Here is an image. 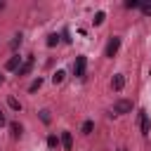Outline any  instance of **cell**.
I'll return each mask as SVG.
<instances>
[{"mask_svg":"<svg viewBox=\"0 0 151 151\" xmlns=\"http://www.w3.org/2000/svg\"><path fill=\"white\" fill-rule=\"evenodd\" d=\"M130 111H132V101H127V99H118L113 104V113L116 116H123V113H130Z\"/></svg>","mask_w":151,"mask_h":151,"instance_id":"1","label":"cell"},{"mask_svg":"<svg viewBox=\"0 0 151 151\" xmlns=\"http://www.w3.org/2000/svg\"><path fill=\"white\" fill-rule=\"evenodd\" d=\"M85 68H87V57H76V64H73V73L78 78L85 76Z\"/></svg>","mask_w":151,"mask_h":151,"instance_id":"2","label":"cell"},{"mask_svg":"<svg viewBox=\"0 0 151 151\" xmlns=\"http://www.w3.org/2000/svg\"><path fill=\"white\" fill-rule=\"evenodd\" d=\"M118 47H120V38H118V35H113V38L109 40V45H106V52H104V54H106V57H113V54L118 52Z\"/></svg>","mask_w":151,"mask_h":151,"instance_id":"3","label":"cell"},{"mask_svg":"<svg viewBox=\"0 0 151 151\" xmlns=\"http://www.w3.org/2000/svg\"><path fill=\"white\" fill-rule=\"evenodd\" d=\"M139 125H142V134H151V120L144 111H139Z\"/></svg>","mask_w":151,"mask_h":151,"instance_id":"4","label":"cell"},{"mask_svg":"<svg viewBox=\"0 0 151 151\" xmlns=\"http://www.w3.org/2000/svg\"><path fill=\"white\" fill-rule=\"evenodd\" d=\"M19 64H21V57H17V54H14V57H9V59H7L5 68H7V71H17V68H21Z\"/></svg>","mask_w":151,"mask_h":151,"instance_id":"5","label":"cell"},{"mask_svg":"<svg viewBox=\"0 0 151 151\" xmlns=\"http://www.w3.org/2000/svg\"><path fill=\"white\" fill-rule=\"evenodd\" d=\"M61 146H64L66 151L73 149V137H71V132H61Z\"/></svg>","mask_w":151,"mask_h":151,"instance_id":"6","label":"cell"},{"mask_svg":"<svg viewBox=\"0 0 151 151\" xmlns=\"http://www.w3.org/2000/svg\"><path fill=\"white\" fill-rule=\"evenodd\" d=\"M123 85H125V78H123L120 73H116V76L111 78V87H113V90H123Z\"/></svg>","mask_w":151,"mask_h":151,"instance_id":"7","label":"cell"},{"mask_svg":"<svg viewBox=\"0 0 151 151\" xmlns=\"http://www.w3.org/2000/svg\"><path fill=\"white\" fill-rule=\"evenodd\" d=\"M31 68H33V57H28V59H26V61L21 64V68H19V76H26V73H28Z\"/></svg>","mask_w":151,"mask_h":151,"instance_id":"8","label":"cell"},{"mask_svg":"<svg viewBox=\"0 0 151 151\" xmlns=\"http://www.w3.org/2000/svg\"><path fill=\"white\" fill-rule=\"evenodd\" d=\"M9 132H12V137L17 139V137H21V125L19 123H9Z\"/></svg>","mask_w":151,"mask_h":151,"instance_id":"9","label":"cell"},{"mask_svg":"<svg viewBox=\"0 0 151 151\" xmlns=\"http://www.w3.org/2000/svg\"><path fill=\"white\" fill-rule=\"evenodd\" d=\"M64 78H66V73H64V71H57V73L52 76V83L59 85V83H64Z\"/></svg>","mask_w":151,"mask_h":151,"instance_id":"10","label":"cell"},{"mask_svg":"<svg viewBox=\"0 0 151 151\" xmlns=\"http://www.w3.org/2000/svg\"><path fill=\"white\" fill-rule=\"evenodd\" d=\"M57 42H59V35H57V33H50V35H47V47H54Z\"/></svg>","mask_w":151,"mask_h":151,"instance_id":"11","label":"cell"},{"mask_svg":"<svg viewBox=\"0 0 151 151\" xmlns=\"http://www.w3.org/2000/svg\"><path fill=\"white\" fill-rule=\"evenodd\" d=\"M7 104H9L14 111H21V104H19V99H17V97H9V99H7Z\"/></svg>","mask_w":151,"mask_h":151,"instance_id":"12","label":"cell"},{"mask_svg":"<svg viewBox=\"0 0 151 151\" xmlns=\"http://www.w3.org/2000/svg\"><path fill=\"white\" fill-rule=\"evenodd\" d=\"M92 130H94V123H92V120H85V123H83V134H90Z\"/></svg>","mask_w":151,"mask_h":151,"instance_id":"13","label":"cell"},{"mask_svg":"<svg viewBox=\"0 0 151 151\" xmlns=\"http://www.w3.org/2000/svg\"><path fill=\"white\" fill-rule=\"evenodd\" d=\"M125 7H127V9H134V7H142V0H125Z\"/></svg>","mask_w":151,"mask_h":151,"instance_id":"14","label":"cell"},{"mask_svg":"<svg viewBox=\"0 0 151 151\" xmlns=\"http://www.w3.org/2000/svg\"><path fill=\"white\" fill-rule=\"evenodd\" d=\"M104 19H106V14H104V12H97L92 21H94V26H99V24H104Z\"/></svg>","mask_w":151,"mask_h":151,"instance_id":"15","label":"cell"},{"mask_svg":"<svg viewBox=\"0 0 151 151\" xmlns=\"http://www.w3.org/2000/svg\"><path fill=\"white\" fill-rule=\"evenodd\" d=\"M40 85H42V78H35V80H33V83L28 85V92H35V90H38Z\"/></svg>","mask_w":151,"mask_h":151,"instance_id":"16","label":"cell"},{"mask_svg":"<svg viewBox=\"0 0 151 151\" xmlns=\"http://www.w3.org/2000/svg\"><path fill=\"white\" fill-rule=\"evenodd\" d=\"M40 120H42V123H50V120H52V116H50V111H47V109H42V111H40Z\"/></svg>","mask_w":151,"mask_h":151,"instance_id":"17","label":"cell"},{"mask_svg":"<svg viewBox=\"0 0 151 151\" xmlns=\"http://www.w3.org/2000/svg\"><path fill=\"white\" fill-rule=\"evenodd\" d=\"M57 144H59V139H57L54 134H50V137H47V146H50V149H54Z\"/></svg>","mask_w":151,"mask_h":151,"instance_id":"18","label":"cell"},{"mask_svg":"<svg viewBox=\"0 0 151 151\" xmlns=\"http://www.w3.org/2000/svg\"><path fill=\"white\" fill-rule=\"evenodd\" d=\"M142 12H144L146 17H151V2H142Z\"/></svg>","mask_w":151,"mask_h":151,"instance_id":"19","label":"cell"},{"mask_svg":"<svg viewBox=\"0 0 151 151\" xmlns=\"http://www.w3.org/2000/svg\"><path fill=\"white\" fill-rule=\"evenodd\" d=\"M19 42H21V33H17V35H14V40H12V47H17Z\"/></svg>","mask_w":151,"mask_h":151,"instance_id":"20","label":"cell"},{"mask_svg":"<svg viewBox=\"0 0 151 151\" xmlns=\"http://www.w3.org/2000/svg\"><path fill=\"white\" fill-rule=\"evenodd\" d=\"M7 120H5V113H2V109H0V125H5Z\"/></svg>","mask_w":151,"mask_h":151,"instance_id":"21","label":"cell"},{"mask_svg":"<svg viewBox=\"0 0 151 151\" xmlns=\"http://www.w3.org/2000/svg\"><path fill=\"white\" fill-rule=\"evenodd\" d=\"M0 85H2V73H0Z\"/></svg>","mask_w":151,"mask_h":151,"instance_id":"22","label":"cell"}]
</instances>
